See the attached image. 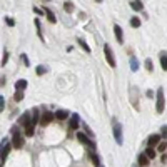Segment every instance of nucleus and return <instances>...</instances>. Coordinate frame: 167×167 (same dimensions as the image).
Listing matches in <instances>:
<instances>
[{
	"mask_svg": "<svg viewBox=\"0 0 167 167\" xmlns=\"http://www.w3.org/2000/svg\"><path fill=\"white\" fill-rule=\"evenodd\" d=\"M77 42H79V45H80V47H82V48H84V50H85V52H87V54H90V47H89V45H87V44H85V42H84V40H82V39H77Z\"/></svg>",
	"mask_w": 167,
	"mask_h": 167,
	"instance_id": "obj_22",
	"label": "nucleus"
},
{
	"mask_svg": "<svg viewBox=\"0 0 167 167\" xmlns=\"http://www.w3.org/2000/svg\"><path fill=\"white\" fill-rule=\"evenodd\" d=\"M89 157H90V161L94 162V165H95V167H100V157L97 156L94 150H90V152H89Z\"/></svg>",
	"mask_w": 167,
	"mask_h": 167,
	"instance_id": "obj_12",
	"label": "nucleus"
},
{
	"mask_svg": "<svg viewBox=\"0 0 167 167\" xmlns=\"http://www.w3.org/2000/svg\"><path fill=\"white\" fill-rule=\"evenodd\" d=\"M44 12H45V15H47V19H48V22H50V23H55V22H57L54 12H52L50 9H47V7H45V9H44Z\"/></svg>",
	"mask_w": 167,
	"mask_h": 167,
	"instance_id": "obj_15",
	"label": "nucleus"
},
{
	"mask_svg": "<svg viewBox=\"0 0 167 167\" xmlns=\"http://www.w3.org/2000/svg\"><path fill=\"white\" fill-rule=\"evenodd\" d=\"M7 60H9V54L5 52V54H3V59H2V65H5V64H7Z\"/></svg>",
	"mask_w": 167,
	"mask_h": 167,
	"instance_id": "obj_33",
	"label": "nucleus"
},
{
	"mask_svg": "<svg viewBox=\"0 0 167 167\" xmlns=\"http://www.w3.org/2000/svg\"><path fill=\"white\" fill-rule=\"evenodd\" d=\"M35 27H37V34H39L40 40H44V35H42V27H40V22H39L37 19H35Z\"/></svg>",
	"mask_w": 167,
	"mask_h": 167,
	"instance_id": "obj_25",
	"label": "nucleus"
},
{
	"mask_svg": "<svg viewBox=\"0 0 167 167\" xmlns=\"http://www.w3.org/2000/svg\"><path fill=\"white\" fill-rule=\"evenodd\" d=\"M156 99H157V104H156V111H157V114H162V112H164V107H165V99H164V89H162V87H159V89H157Z\"/></svg>",
	"mask_w": 167,
	"mask_h": 167,
	"instance_id": "obj_1",
	"label": "nucleus"
},
{
	"mask_svg": "<svg viewBox=\"0 0 167 167\" xmlns=\"http://www.w3.org/2000/svg\"><path fill=\"white\" fill-rule=\"evenodd\" d=\"M14 100H15V102H20V100H23V92L15 90V94H14Z\"/></svg>",
	"mask_w": 167,
	"mask_h": 167,
	"instance_id": "obj_23",
	"label": "nucleus"
},
{
	"mask_svg": "<svg viewBox=\"0 0 167 167\" xmlns=\"http://www.w3.org/2000/svg\"><path fill=\"white\" fill-rule=\"evenodd\" d=\"M30 120H32V119H30V112H25V114H23V115H20V119H19V124L25 127V125H27V124H28V122H30Z\"/></svg>",
	"mask_w": 167,
	"mask_h": 167,
	"instance_id": "obj_11",
	"label": "nucleus"
},
{
	"mask_svg": "<svg viewBox=\"0 0 167 167\" xmlns=\"http://www.w3.org/2000/svg\"><path fill=\"white\" fill-rule=\"evenodd\" d=\"M147 97H154V92L152 90H147Z\"/></svg>",
	"mask_w": 167,
	"mask_h": 167,
	"instance_id": "obj_37",
	"label": "nucleus"
},
{
	"mask_svg": "<svg viewBox=\"0 0 167 167\" xmlns=\"http://www.w3.org/2000/svg\"><path fill=\"white\" fill-rule=\"evenodd\" d=\"M139 164H140L142 167L149 165V157L145 156V154H140V156H139Z\"/></svg>",
	"mask_w": 167,
	"mask_h": 167,
	"instance_id": "obj_20",
	"label": "nucleus"
},
{
	"mask_svg": "<svg viewBox=\"0 0 167 167\" xmlns=\"http://www.w3.org/2000/svg\"><path fill=\"white\" fill-rule=\"evenodd\" d=\"M104 54H105V59H107V64L114 69L117 65V62H115V59H114V52H112V48H111L109 44H105V45H104Z\"/></svg>",
	"mask_w": 167,
	"mask_h": 167,
	"instance_id": "obj_5",
	"label": "nucleus"
},
{
	"mask_svg": "<svg viewBox=\"0 0 167 167\" xmlns=\"http://www.w3.org/2000/svg\"><path fill=\"white\" fill-rule=\"evenodd\" d=\"M130 27H134V28L140 27V20L137 17H132V19H130Z\"/></svg>",
	"mask_w": 167,
	"mask_h": 167,
	"instance_id": "obj_24",
	"label": "nucleus"
},
{
	"mask_svg": "<svg viewBox=\"0 0 167 167\" xmlns=\"http://www.w3.org/2000/svg\"><path fill=\"white\" fill-rule=\"evenodd\" d=\"M64 9H65V12H72V10H74V5H72L70 2H65L64 3Z\"/></svg>",
	"mask_w": 167,
	"mask_h": 167,
	"instance_id": "obj_28",
	"label": "nucleus"
},
{
	"mask_svg": "<svg viewBox=\"0 0 167 167\" xmlns=\"http://www.w3.org/2000/svg\"><path fill=\"white\" fill-rule=\"evenodd\" d=\"M130 7H132L134 10L140 12L142 9H144V3H142V2H130Z\"/></svg>",
	"mask_w": 167,
	"mask_h": 167,
	"instance_id": "obj_21",
	"label": "nucleus"
},
{
	"mask_svg": "<svg viewBox=\"0 0 167 167\" xmlns=\"http://www.w3.org/2000/svg\"><path fill=\"white\" fill-rule=\"evenodd\" d=\"M130 69H132V72H137V69H139V60L136 57H130Z\"/></svg>",
	"mask_w": 167,
	"mask_h": 167,
	"instance_id": "obj_19",
	"label": "nucleus"
},
{
	"mask_svg": "<svg viewBox=\"0 0 167 167\" xmlns=\"http://www.w3.org/2000/svg\"><path fill=\"white\" fill-rule=\"evenodd\" d=\"M0 167H2V165H0Z\"/></svg>",
	"mask_w": 167,
	"mask_h": 167,
	"instance_id": "obj_38",
	"label": "nucleus"
},
{
	"mask_svg": "<svg viewBox=\"0 0 167 167\" xmlns=\"http://www.w3.org/2000/svg\"><path fill=\"white\" fill-rule=\"evenodd\" d=\"M10 149H12V144L7 139H3L2 142H0V161H5L7 156H9V152H10Z\"/></svg>",
	"mask_w": 167,
	"mask_h": 167,
	"instance_id": "obj_3",
	"label": "nucleus"
},
{
	"mask_svg": "<svg viewBox=\"0 0 167 167\" xmlns=\"http://www.w3.org/2000/svg\"><path fill=\"white\" fill-rule=\"evenodd\" d=\"M10 144H12V147H15V149H22V147H23L25 140H23L22 134H20L19 130H14V134H12V140H10Z\"/></svg>",
	"mask_w": 167,
	"mask_h": 167,
	"instance_id": "obj_2",
	"label": "nucleus"
},
{
	"mask_svg": "<svg viewBox=\"0 0 167 167\" xmlns=\"http://www.w3.org/2000/svg\"><path fill=\"white\" fill-rule=\"evenodd\" d=\"M40 122V115H39V109H34V112H32V124L37 125Z\"/></svg>",
	"mask_w": 167,
	"mask_h": 167,
	"instance_id": "obj_18",
	"label": "nucleus"
},
{
	"mask_svg": "<svg viewBox=\"0 0 167 167\" xmlns=\"http://www.w3.org/2000/svg\"><path fill=\"white\" fill-rule=\"evenodd\" d=\"M112 130H114V137H115V142H117L119 145H122V125H120L117 120H114Z\"/></svg>",
	"mask_w": 167,
	"mask_h": 167,
	"instance_id": "obj_6",
	"label": "nucleus"
},
{
	"mask_svg": "<svg viewBox=\"0 0 167 167\" xmlns=\"http://www.w3.org/2000/svg\"><path fill=\"white\" fill-rule=\"evenodd\" d=\"M22 59H23V64H25V65H28V59H27V55H25V54L22 55Z\"/></svg>",
	"mask_w": 167,
	"mask_h": 167,
	"instance_id": "obj_36",
	"label": "nucleus"
},
{
	"mask_svg": "<svg viewBox=\"0 0 167 167\" xmlns=\"http://www.w3.org/2000/svg\"><path fill=\"white\" fill-rule=\"evenodd\" d=\"M161 144V136H157V134H154V136H150L149 137V140H147V145L150 149L154 147V145H159Z\"/></svg>",
	"mask_w": 167,
	"mask_h": 167,
	"instance_id": "obj_9",
	"label": "nucleus"
},
{
	"mask_svg": "<svg viewBox=\"0 0 167 167\" xmlns=\"http://www.w3.org/2000/svg\"><path fill=\"white\" fill-rule=\"evenodd\" d=\"M34 132H35V125L32 124V120H30V122L25 125V136H27V137H32V136H34Z\"/></svg>",
	"mask_w": 167,
	"mask_h": 167,
	"instance_id": "obj_13",
	"label": "nucleus"
},
{
	"mask_svg": "<svg viewBox=\"0 0 167 167\" xmlns=\"http://www.w3.org/2000/svg\"><path fill=\"white\" fill-rule=\"evenodd\" d=\"M145 156H147L149 159H154V157H156V150H154V149H150V147H147V150H145Z\"/></svg>",
	"mask_w": 167,
	"mask_h": 167,
	"instance_id": "obj_26",
	"label": "nucleus"
},
{
	"mask_svg": "<svg viewBox=\"0 0 167 167\" xmlns=\"http://www.w3.org/2000/svg\"><path fill=\"white\" fill-rule=\"evenodd\" d=\"M35 72H37V75H42V74H45V72H47V69L44 67V65H39V67H37V70H35Z\"/></svg>",
	"mask_w": 167,
	"mask_h": 167,
	"instance_id": "obj_29",
	"label": "nucleus"
},
{
	"mask_svg": "<svg viewBox=\"0 0 167 167\" xmlns=\"http://www.w3.org/2000/svg\"><path fill=\"white\" fill-rule=\"evenodd\" d=\"M84 125V132H85V136H89V137H94V132L90 129H89V125L87 124H82Z\"/></svg>",
	"mask_w": 167,
	"mask_h": 167,
	"instance_id": "obj_27",
	"label": "nucleus"
},
{
	"mask_svg": "<svg viewBox=\"0 0 167 167\" xmlns=\"http://www.w3.org/2000/svg\"><path fill=\"white\" fill-rule=\"evenodd\" d=\"M52 120H54V114L48 112V111H44V114L40 115V122H39V124L42 125V127H45V125H48Z\"/></svg>",
	"mask_w": 167,
	"mask_h": 167,
	"instance_id": "obj_7",
	"label": "nucleus"
},
{
	"mask_svg": "<svg viewBox=\"0 0 167 167\" xmlns=\"http://www.w3.org/2000/svg\"><path fill=\"white\" fill-rule=\"evenodd\" d=\"M145 69H147L149 72H152V70H154V65H152V62H150V59L145 60Z\"/></svg>",
	"mask_w": 167,
	"mask_h": 167,
	"instance_id": "obj_30",
	"label": "nucleus"
},
{
	"mask_svg": "<svg viewBox=\"0 0 167 167\" xmlns=\"http://www.w3.org/2000/svg\"><path fill=\"white\" fill-rule=\"evenodd\" d=\"M25 87H27V80H25V79H20V80H17V82H15V90H20V92H22Z\"/></svg>",
	"mask_w": 167,
	"mask_h": 167,
	"instance_id": "obj_16",
	"label": "nucleus"
},
{
	"mask_svg": "<svg viewBox=\"0 0 167 167\" xmlns=\"http://www.w3.org/2000/svg\"><path fill=\"white\" fill-rule=\"evenodd\" d=\"M164 150H167V142H161V144H159V152L164 154Z\"/></svg>",
	"mask_w": 167,
	"mask_h": 167,
	"instance_id": "obj_31",
	"label": "nucleus"
},
{
	"mask_svg": "<svg viewBox=\"0 0 167 167\" xmlns=\"http://www.w3.org/2000/svg\"><path fill=\"white\" fill-rule=\"evenodd\" d=\"M5 20H7V25H10V27H14V23H15V22H14V20H12V19H9V17H7Z\"/></svg>",
	"mask_w": 167,
	"mask_h": 167,
	"instance_id": "obj_34",
	"label": "nucleus"
},
{
	"mask_svg": "<svg viewBox=\"0 0 167 167\" xmlns=\"http://www.w3.org/2000/svg\"><path fill=\"white\" fill-rule=\"evenodd\" d=\"M161 67L162 70H167V52H161Z\"/></svg>",
	"mask_w": 167,
	"mask_h": 167,
	"instance_id": "obj_17",
	"label": "nucleus"
},
{
	"mask_svg": "<svg viewBox=\"0 0 167 167\" xmlns=\"http://www.w3.org/2000/svg\"><path fill=\"white\" fill-rule=\"evenodd\" d=\"M77 140H79L80 144L87 145V147L90 149V150H95V142L89 139V136H85L84 132H79V134H77Z\"/></svg>",
	"mask_w": 167,
	"mask_h": 167,
	"instance_id": "obj_4",
	"label": "nucleus"
},
{
	"mask_svg": "<svg viewBox=\"0 0 167 167\" xmlns=\"http://www.w3.org/2000/svg\"><path fill=\"white\" fill-rule=\"evenodd\" d=\"M79 124H80V119H79V115H77V114H72L70 120H69V129H72V130L79 129Z\"/></svg>",
	"mask_w": 167,
	"mask_h": 167,
	"instance_id": "obj_8",
	"label": "nucleus"
},
{
	"mask_svg": "<svg viewBox=\"0 0 167 167\" xmlns=\"http://www.w3.org/2000/svg\"><path fill=\"white\" fill-rule=\"evenodd\" d=\"M3 107H5V97L0 95V114L3 112Z\"/></svg>",
	"mask_w": 167,
	"mask_h": 167,
	"instance_id": "obj_32",
	"label": "nucleus"
},
{
	"mask_svg": "<svg viewBox=\"0 0 167 167\" xmlns=\"http://www.w3.org/2000/svg\"><path fill=\"white\" fill-rule=\"evenodd\" d=\"M69 117V112L67 111H57L54 114V119H59V120H65Z\"/></svg>",
	"mask_w": 167,
	"mask_h": 167,
	"instance_id": "obj_14",
	"label": "nucleus"
},
{
	"mask_svg": "<svg viewBox=\"0 0 167 167\" xmlns=\"http://www.w3.org/2000/svg\"><path fill=\"white\" fill-rule=\"evenodd\" d=\"M114 34H115V39H117L119 44L124 42V34H122V27L120 25H114Z\"/></svg>",
	"mask_w": 167,
	"mask_h": 167,
	"instance_id": "obj_10",
	"label": "nucleus"
},
{
	"mask_svg": "<svg viewBox=\"0 0 167 167\" xmlns=\"http://www.w3.org/2000/svg\"><path fill=\"white\" fill-rule=\"evenodd\" d=\"M2 85H5V77L0 75V87H2Z\"/></svg>",
	"mask_w": 167,
	"mask_h": 167,
	"instance_id": "obj_35",
	"label": "nucleus"
}]
</instances>
